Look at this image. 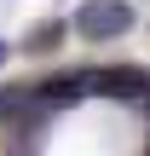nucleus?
<instances>
[{
  "label": "nucleus",
  "instance_id": "obj_4",
  "mask_svg": "<svg viewBox=\"0 0 150 156\" xmlns=\"http://www.w3.org/2000/svg\"><path fill=\"white\" fill-rule=\"evenodd\" d=\"M0 64H6V46H0Z\"/></svg>",
  "mask_w": 150,
  "mask_h": 156
},
{
  "label": "nucleus",
  "instance_id": "obj_2",
  "mask_svg": "<svg viewBox=\"0 0 150 156\" xmlns=\"http://www.w3.org/2000/svg\"><path fill=\"white\" fill-rule=\"evenodd\" d=\"M92 93H104V98H150V75L145 69H98Z\"/></svg>",
  "mask_w": 150,
  "mask_h": 156
},
{
  "label": "nucleus",
  "instance_id": "obj_3",
  "mask_svg": "<svg viewBox=\"0 0 150 156\" xmlns=\"http://www.w3.org/2000/svg\"><path fill=\"white\" fill-rule=\"evenodd\" d=\"M81 93H92V75H58L40 87V98H81Z\"/></svg>",
  "mask_w": 150,
  "mask_h": 156
},
{
  "label": "nucleus",
  "instance_id": "obj_1",
  "mask_svg": "<svg viewBox=\"0 0 150 156\" xmlns=\"http://www.w3.org/2000/svg\"><path fill=\"white\" fill-rule=\"evenodd\" d=\"M127 29H133V6L127 0H87L75 12V35H87V41H116Z\"/></svg>",
  "mask_w": 150,
  "mask_h": 156
}]
</instances>
